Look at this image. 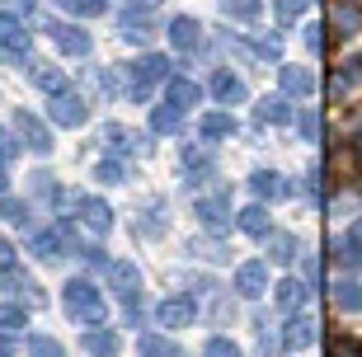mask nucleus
<instances>
[{"instance_id":"f257e3e1","label":"nucleus","mask_w":362,"mask_h":357,"mask_svg":"<svg viewBox=\"0 0 362 357\" xmlns=\"http://www.w3.org/2000/svg\"><path fill=\"white\" fill-rule=\"evenodd\" d=\"M62 305H66V315L76 320V324H104L108 320V301L99 296V287H94L90 278H71L66 287H62Z\"/></svg>"},{"instance_id":"f03ea898","label":"nucleus","mask_w":362,"mask_h":357,"mask_svg":"<svg viewBox=\"0 0 362 357\" xmlns=\"http://www.w3.org/2000/svg\"><path fill=\"white\" fill-rule=\"evenodd\" d=\"M104 273H108V287L118 291V301L127 305V320H141V273H136V264L132 259H108L104 264Z\"/></svg>"},{"instance_id":"7ed1b4c3","label":"nucleus","mask_w":362,"mask_h":357,"mask_svg":"<svg viewBox=\"0 0 362 357\" xmlns=\"http://www.w3.org/2000/svg\"><path fill=\"white\" fill-rule=\"evenodd\" d=\"M165 76H170V62H165L160 52L136 57L132 66H127V85H132V99H146L151 85H156V80H165Z\"/></svg>"},{"instance_id":"20e7f679","label":"nucleus","mask_w":362,"mask_h":357,"mask_svg":"<svg viewBox=\"0 0 362 357\" xmlns=\"http://www.w3.org/2000/svg\"><path fill=\"white\" fill-rule=\"evenodd\" d=\"M28 47H33V33L24 28V19L19 14H0V52L10 62H24Z\"/></svg>"},{"instance_id":"39448f33","label":"nucleus","mask_w":362,"mask_h":357,"mask_svg":"<svg viewBox=\"0 0 362 357\" xmlns=\"http://www.w3.org/2000/svg\"><path fill=\"white\" fill-rule=\"evenodd\" d=\"M47 118H52L57 127H85L90 108H85V99H81V94L62 90V94H52V104H47Z\"/></svg>"},{"instance_id":"423d86ee","label":"nucleus","mask_w":362,"mask_h":357,"mask_svg":"<svg viewBox=\"0 0 362 357\" xmlns=\"http://www.w3.org/2000/svg\"><path fill=\"white\" fill-rule=\"evenodd\" d=\"M71 207H76V221H81L90 235L104 240L108 230H113V212H108L104 202H94V198H71Z\"/></svg>"},{"instance_id":"0eeeda50","label":"nucleus","mask_w":362,"mask_h":357,"mask_svg":"<svg viewBox=\"0 0 362 357\" xmlns=\"http://www.w3.org/2000/svg\"><path fill=\"white\" fill-rule=\"evenodd\" d=\"M47 33H52V42H57V52H66V57H85L90 52V33L85 28H71V24H57V19H47Z\"/></svg>"},{"instance_id":"6e6552de","label":"nucleus","mask_w":362,"mask_h":357,"mask_svg":"<svg viewBox=\"0 0 362 357\" xmlns=\"http://www.w3.org/2000/svg\"><path fill=\"white\" fill-rule=\"evenodd\" d=\"M14 127H19V136H24V146L33 151V156H47V151H52V132H47L33 113H24V108H19V113H14Z\"/></svg>"},{"instance_id":"1a4fd4ad","label":"nucleus","mask_w":362,"mask_h":357,"mask_svg":"<svg viewBox=\"0 0 362 357\" xmlns=\"http://www.w3.org/2000/svg\"><path fill=\"white\" fill-rule=\"evenodd\" d=\"M235 226H240L250 240H269V235H273V216H269V207H264V202H250V207H240V212H235Z\"/></svg>"},{"instance_id":"9d476101","label":"nucleus","mask_w":362,"mask_h":357,"mask_svg":"<svg viewBox=\"0 0 362 357\" xmlns=\"http://www.w3.org/2000/svg\"><path fill=\"white\" fill-rule=\"evenodd\" d=\"M156 320H160V329H184L193 324V296H170V301L156 305Z\"/></svg>"},{"instance_id":"9b49d317","label":"nucleus","mask_w":362,"mask_h":357,"mask_svg":"<svg viewBox=\"0 0 362 357\" xmlns=\"http://www.w3.org/2000/svg\"><path fill=\"white\" fill-rule=\"evenodd\" d=\"M226 212H230V193H226V188H216L212 198L198 202V221L207 226V230H226V221H230Z\"/></svg>"},{"instance_id":"f8f14e48","label":"nucleus","mask_w":362,"mask_h":357,"mask_svg":"<svg viewBox=\"0 0 362 357\" xmlns=\"http://www.w3.org/2000/svg\"><path fill=\"white\" fill-rule=\"evenodd\" d=\"M165 33H170V42H175L179 52H193V47L202 42V28H198L193 14H175V19L165 24Z\"/></svg>"},{"instance_id":"ddd939ff","label":"nucleus","mask_w":362,"mask_h":357,"mask_svg":"<svg viewBox=\"0 0 362 357\" xmlns=\"http://www.w3.org/2000/svg\"><path fill=\"white\" fill-rule=\"evenodd\" d=\"M315 344V320L310 315H287V329H282V348H292V353H301V348Z\"/></svg>"},{"instance_id":"4468645a","label":"nucleus","mask_w":362,"mask_h":357,"mask_svg":"<svg viewBox=\"0 0 362 357\" xmlns=\"http://www.w3.org/2000/svg\"><path fill=\"white\" fill-rule=\"evenodd\" d=\"M235 291L250 296V301H259V296L269 291V268L264 264H240L235 268Z\"/></svg>"},{"instance_id":"2eb2a0df","label":"nucleus","mask_w":362,"mask_h":357,"mask_svg":"<svg viewBox=\"0 0 362 357\" xmlns=\"http://www.w3.org/2000/svg\"><path fill=\"white\" fill-rule=\"evenodd\" d=\"M278 90L287 94V99H306V94L315 90V76H310L306 66H278Z\"/></svg>"},{"instance_id":"dca6fc26","label":"nucleus","mask_w":362,"mask_h":357,"mask_svg":"<svg viewBox=\"0 0 362 357\" xmlns=\"http://www.w3.org/2000/svg\"><path fill=\"white\" fill-rule=\"evenodd\" d=\"M250 193L264 198V202H273V198H287L292 184H287L282 174H273V170H255V174H250Z\"/></svg>"},{"instance_id":"f3484780","label":"nucleus","mask_w":362,"mask_h":357,"mask_svg":"<svg viewBox=\"0 0 362 357\" xmlns=\"http://www.w3.org/2000/svg\"><path fill=\"white\" fill-rule=\"evenodd\" d=\"M104 141H108V151H118V156H146V136L127 132V127H118V122L104 127Z\"/></svg>"},{"instance_id":"a211bd4d","label":"nucleus","mask_w":362,"mask_h":357,"mask_svg":"<svg viewBox=\"0 0 362 357\" xmlns=\"http://www.w3.org/2000/svg\"><path fill=\"white\" fill-rule=\"evenodd\" d=\"M28 80H33L38 90H47V94H62V90H66V71L52 66V62H28Z\"/></svg>"},{"instance_id":"6ab92c4d","label":"nucleus","mask_w":362,"mask_h":357,"mask_svg":"<svg viewBox=\"0 0 362 357\" xmlns=\"http://www.w3.org/2000/svg\"><path fill=\"white\" fill-rule=\"evenodd\" d=\"M212 99L216 104H240L245 99V85L235 71H212Z\"/></svg>"},{"instance_id":"aec40b11","label":"nucleus","mask_w":362,"mask_h":357,"mask_svg":"<svg viewBox=\"0 0 362 357\" xmlns=\"http://www.w3.org/2000/svg\"><path fill=\"white\" fill-rule=\"evenodd\" d=\"M118 348H122V339L113 329H104V324H94V329L85 334V353L90 357H118Z\"/></svg>"},{"instance_id":"412c9836","label":"nucleus","mask_w":362,"mask_h":357,"mask_svg":"<svg viewBox=\"0 0 362 357\" xmlns=\"http://www.w3.org/2000/svg\"><path fill=\"white\" fill-rule=\"evenodd\" d=\"M5 291H10V296H19V301H28V305H47V296H42V287L33 278H24V273H5Z\"/></svg>"},{"instance_id":"4be33fe9","label":"nucleus","mask_w":362,"mask_h":357,"mask_svg":"<svg viewBox=\"0 0 362 357\" xmlns=\"http://www.w3.org/2000/svg\"><path fill=\"white\" fill-rule=\"evenodd\" d=\"M184 179H188V184L212 179V156H207L202 146H184Z\"/></svg>"},{"instance_id":"5701e85b","label":"nucleus","mask_w":362,"mask_h":357,"mask_svg":"<svg viewBox=\"0 0 362 357\" xmlns=\"http://www.w3.org/2000/svg\"><path fill=\"white\" fill-rule=\"evenodd\" d=\"M255 113H259V122H292V104H287V94H264L255 104Z\"/></svg>"},{"instance_id":"b1692460","label":"nucleus","mask_w":362,"mask_h":357,"mask_svg":"<svg viewBox=\"0 0 362 357\" xmlns=\"http://www.w3.org/2000/svg\"><path fill=\"white\" fill-rule=\"evenodd\" d=\"M273 296H278V310H282V315H296V310H301V301H306V287H301V282H292V278H282L278 287H273Z\"/></svg>"},{"instance_id":"393cba45","label":"nucleus","mask_w":362,"mask_h":357,"mask_svg":"<svg viewBox=\"0 0 362 357\" xmlns=\"http://www.w3.org/2000/svg\"><path fill=\"white\" fill-rule=\"evenodd\" d=\"M334 305H339V310H349V315H358V310H362V282L339 278L334 282Z\"/></svg>"},{"instance_id":"a878e982","label":"nucleus","mask_w":362,"mask_h":357,"mask_svg":"<svg viewBox=\"0 0 362 357\" xmlns=\"http://www.w3.org/2000/svg\"><path fill=\"white\" fill-rule=\"evenodd\" d=\"M118 33H122L127 42H146V38H151V19H146L141 10H127V14L118 19Z\"/></svg>"},{"instance_id":"bb28decb","label":"nucleus","mask_w":362,"mask_h":357,"mask_svg":"<svg viewBox=\"0 0 362 357\" xmlns=\"http://www.w3.org/2000/svg\"><path fill=\"white\" fill-rule=\"evenodd\" d=\"M165 94H170V104L175 108H193L198 104V85H193V80H184V76H170V85H165Z\"/></svg>"},{"instance_id":"cd10ccee","label":"nucleus","mask_w":362,"mask_h":357,"mask_svg":"<svg viewBox=\"0 0 362 357\" xmlns=\"http://www.w3.org/2000/svg\"><path fill=\"white\" fill-rule=\"evenodd\" d=\"M198 132L207 136V141H221V136H235V118H230V113H207V118L198 122Z\"/></svg>"},{"instance_id":"c85d7f7f","label":"nucleus","mask_w":362,"mask_h":357,"mask_svg":"<svg viewBox=\"0 0 362 357\" xmlns=\"http://www.w3.org/2000/svg\"><path fill=\"white\" fill-rule=\"evenodd\" d=\"M136 353L141 357H184L179 344H170V339H160V334H141V339H136Z\"/></svg>"},{"instance_id":"c756f323","label":"nucleus","mask_w":362,"mask_h":357,"mask_svg":"<svg viewBox=\"0 0 362 357\" xmlns=\"http://www.w3.org/2000/svg\"><path fill=\"white\" fill-rule=\"evenodd\" d=\"M151 127H156L160 136L179 132V127H184V108H175V104H160L156 113H151Z\"/></svg>"},{"instance_id":"7c9ffc66","label":"nucleus","mask_w":362,"mask_h":357,"mask_svg":"<svg viewBox=\"0 0 362 357\" xmlns=\"http://www.w3.org/2000/svg\"><path fill=\"white\" fill-rule=\"evenodd\" d=\"M221 14L240 19V24H255L259 14H264V5H259V0H221Z\"/></svg>"},{"instance_id":"2f4dec72","label":"nucleus","mask_w":362,"mask_h":357,"mask_svg":"<svg viewBox=\"0 0 362 357\" xmlns=\"http://www.w3.org/2000/svg\"><path fill=\"white\" fill-rule=\"evenodd\" d=\"M94 179H99V184H127V165H122L118 156H108V160L94 165Z\"/></svg>"},{"instance_id":"473e14b6","label":"nucleus","mask_w":362,"mask_h":357,"mask_svg":"<svg viewBox=\"0 0 362 357\" xmlns=\"http://www.w3.org/2000/svg\"><path fill=\"white\" fill-rule=\"evenodd\" d=\"M296 250H301L296 235H269V259H273V264H292Z\"/></svg>"},{"instance_id":"72a5a7b5","label":"nucleus","mask_w":362,"mask_h":357,"mask_svg":"<svg viewBox=\"0 0 362 357\" xmlns=\"http://www.w3.org/2000/svg\"><path fill=\"white\" fill-rule=\"evenodd\" d=\"M0 221H10V226H24V221H28V202L10 198V193H0Z\"/></svg>"},{"instance_id":"f704fd0d","label":"nucleus","mask_w":362,"mask_h":357,"mask_svg":"<svg viewBox=\"0 0 362 357\" xmlns=\"http://www.w3.org/2000/svg\"><path fill=\"white\" fill-rule=\"evenodd\" d=\"M334 264L353 273V268H362V250L353 245V240H334Z\"/></svg>"},{"instance_id":"c9c22d12","label":"nucleus","mask_w":362,"mask_h":357,"mask_svg":"<svg viewBox=\"0 0 362 357\" xmlns=\"http://www.w3.org/2000/svg\"><path fill=\"white\" fill-rule=\"evenodd\" d=\"M349 85H362V57H349V62H344V71L334 76V94H344Z\"/></svg>"},{"instance_id":"e433bc0d","label":"nucleus","mask_w":362,"mask_h":357,"mask_svg":"<svg viewBox=\"0 0 362 357\" xmlns=\"http://www.w3.org/2000/svg\"><path fill=\"white\" fill-rule=\"evenodd\" d=\"M62 10L81 14V19H99V14L108 10V0H62Z\"/></svg>"},{"instance_id":"4c0bfd02","label":"nucleus","mask_w":362,"mask_h":357,"mask_svg":"<svg viewBox=\"0 0 362 357\" xmlns=\"http://www.w3.org/2000/svg\"><path fill=\"white\" fill-rule=\"evenodd\" d=\"M28 357H66V348L57 344V339H47V334H33L28 339Z\"/></svg>"},{"instance_id":"58836bf2","label":"nucleus","mask_w":362,"mask_h":357,"mask_svg":"<svg viewBox=\"0 0 362 357\" xmlns=\"http://www.w3.org/2000/svg\"><path fill=\"white\" fill-rule=\"evenodd\" d=\"M28 315H24V305H0V329L14 334V329H24Z\"/></svg>"},{"instance_id":"ea45409f","label":"nucleus","mask_w":362,"mask_h":357,"mask_svg":"<svg viewBox=\"0 0 362 357\" xmlns=\"http://www.w3.org/2000/svg\"><path fill=\"white\" fill-rule=\"evenodd\" d=\"M202 357H240V348L230 344V339H207V348H202Z\"/></svg>"},{"instance_id":"a19ab883","label":"nucleus","mask_w":362,"mask_h":357,"mask_svg":"<svg viewBox=\"0 0 362 357\" xmlns=\"http://www.w3.org/2000/svg\"><path fill=\"white\" fill-rule=\"evenodd\" d=\"M273 10H278V19H282V24H292L296 14L306 10V0H273Z\"/></svg>"},{"instance_id":"79ce46f5","label":"nucleus","mask_w":362,"mask_h":357,"mask_svg":"<svg viewBox=\"0 0 362 357\" xmlns=\"http://www.w3.org/2000/svg\"><path fill=\"white\" fill-rule=\"evenodd\" d=\"M334 24H339V33H353V28H358L362 19H358V10H349V5H339V10H334Z\"/></svg>"},{"instance_id":"37998d69","label":"nucleus","mask_w":362,"mask_h":357,"mask_svg":"<svg viewBox=\"0 0 362 357\" xmlns=\"http://www.w3.org/2000/svg\"><path fill=\"white\" fill-rule=\"evenodd\" d=\"M296 127H301V136H306V141H315V136H320V118H315V113H301V118H296Z\"/></svg>"},{"instance_id":"c03bdc74","label":"nucleus","mask_w":362,"mask_h":357,"mask_svg":"<svg viewBox=\"0 0 362 357\" xmlns=\"http://www.w3.org/2000/svg\"><path fill=\"white\" fill-rule=\"evenodd\" d=\"M33 188H38L42 198H57V188H52V174H47V170H38V174H33Z\"/></svg>"},{"instance_id":"a18cd8bd","label":"nucleus","mask_w":362,"mask_h":357,"mask_svg":"<svg viewBox=\"0 0 362 357\" xmlns=\"http://www.w3.org/2000/svg\"><path fill=\"white\" fill-rule=\"evenodd\" d=\"M10 268H14V245L0 235V273H10Z\"/></svg>"},{"instance_id":"49530a36","label":"nucleus","mask_w":362,"mask_h":357,"mask_svg":"<svg viewBox=\"0 0 362 357\" xmlns=\"http://www.w3.org/2000/svg\"><path fill=\"white\" fill-rule=\"evenodd\" d=\"M19 156V146L10 141V132H5V127H0V160H14Z\"/></svg>"},{"instance_id":"de8ad7c7","label":"nucleus","mask_w":362,"mask_h":357,"mask_svg":"<svg viewBox=\"0 0 362 357\" xmlns=\"http://www.w3.org/2000/svg\"><path fill=\"white\" fill-rule=\"evenodd\" d=\"M306 47H310V52H320V47H325V38H320V28H315V24L306 28Z\"/></svg>"},{"instance_id":"09e8293b","label":"nucleus","mask_w":362,"mask_h":357,"mask_svg":"<svg viewBox=\"0 0 362 357\" xmlns=\"http://www.w3.org/2000/svg\"><path fill=\"white\" fill-rule=\"evenodd\" d=\"M349 240H353V245H358V250H362V216H358V221H353V230H349Z\"/></svg>"},{"instance_id":"8fccbe9b","label":"nucleus","mask_w":362,"mask_h":357,"mask_svg":"<svg viewBox=\"0 0 362 357\" xmlns=\"http://www.w3.org/2000/svg\"><path fill=\"white\" fill-rule=\"evenodd\" d=\"M10 188V174H5V160H0V193Z\"/></svg>"},{"instance_id":"3c124183","label":"nucleus","mask_w":362,"mask_h":357,"mask_svg":"<svg viewBox=\"0 0 362 357\" xmlns=\"http://www.w3.org/2000/svg\"><path fill=\"white\" fill-rule=\"evenodd\" d=\"M0 357H14V348H10V339H0Z\"/></svg>"},{"instance_id":"603ef678","label":"nucleus","mask_w":362,"mask_h":357,"mask_svg":"<svg viewBox=\"0 0 362 357\" xmlns=\"http://www.w3.org/2000/svg\"><path fill=\"white\" fill-rule=\"evenodd\" d=\"M33 5H38V0H14V10H33Z\"/></svg>"},{"instance_id":"864d4df0","label":"nucleus","mask_w":362,"mask_h":357,"mask_svg":"<svg viewBox=\"0 0 362 357\" xmlns=\"http://www.w3.org/2000/svg\"><path fill=\"white\" fill-rule=\"evenodd\" d=\"M132 5H141V10H146V5H160V0H132Z\"/></svg>"}]
</instances>
